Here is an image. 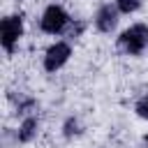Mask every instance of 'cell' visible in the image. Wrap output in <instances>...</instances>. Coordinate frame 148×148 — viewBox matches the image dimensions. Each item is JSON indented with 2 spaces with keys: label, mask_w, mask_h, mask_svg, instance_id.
<instances>
[{
  "label": "cell",
  "mask_w": 148,
  "mask_h": 148,
  "mask_svg": "<svg viewBox=\"0 0 148 148\" xmlns=\"http://www.w3.org/2000/svg\"><path fill=\"white\" fill-rule=\"evenodd\" d=\"M148 44V28L143 23H136V25H130L120 37H118V46L123 53L127 56H139Z\"/></svg>",
  "instance_id": "cell-1"
},
{
  "label": "cell",
  "mask_w": 148,
  "mask_h": 148,
  "mask_svg": "<svg viewBox=\"0 0 148 148\" xmlns=\"http://www.w3.org/2000/svg\"><path fill=\"white\" fill-rule=\"evenodd\" d=\"M21 35H23V18L16 14L5 16L0 23V42H2V49L7 53L14 51V44L21 39Z\"/></svg>",
  "instance_id": "cell-2"
},
{
  "label": "cell",
  "mask_w": 148,
  "mask_h": 148,
  "mask_svg": "<svg viewBox=\"0 0 148 148\" xmlns=\"http://www.w3.org/2000/svg\"><path fill=\"white\" fill-rule=\"evenodd\" d=\"M69 16H67V12L62 9V7H58V5H51V7H46V12L42 14V30L44 32H49V35H58V32H62L67 25H69Z\"/></svg>",
  "instance_id": "cell-3"
},
{
  "label": "cell",
  "mask_w": 148,
  "mask_h": 148,
  "mask_svg": "<svg viewBox=\"0 0 148 148\" xmlns=\"http://www.w3.org/2000/svg\"><path fill=\"white\" fill-rule=\"evenodd\" d=\"M69 56H72V46H69L67 42H56V44H51V46L46 49V53H44V69H46V72L60 69V67L69 60Z\"/></svg>",
  "instance_id": "cell-4"
},
{
  "label": "cell",
  "mask_w": 148,
  "mask_h": 148,
  "mask_svg": "<svg viewBox=\"0 0 148 148\" xmlns=\"http://www.w3.org/2000/svg\"><path fill=\"white\" fill-rule=\"evenodd\" d=\"M95 25H97L99 32H111L118 25V7L111 5V2L102 5L97 9V14H95Z\"/></svg>",
  "instance_id": "cell-5"
},
{
  "label": "cell",
  "mask_w": 148,
  "mask_h": 148,
  "mask_svg": "<svg viewBox=\"0 0 148 148\" xmlns=\"http://www.w3.org/2000/svg\"><path fill=\"white\" fill-rule=\"evenodd\" d=\"M37 118H25L23 123H21V127H18V141H23V143H28V141H32L35 139V134H37Z\"/></svg>",
  "instance_id": "cell-6"
},
{
  "label": "cell",
  "mask_w": 148,
  "mask_h": 148,
  "mask_svg": "<svg viewBox=\"0 0 148 148\" xmlns=\"http://www.w3.org/2000/svg\"><path fill=\"white\" fill-rule=\"evenodd\" d=\"M116 7L123 14H132V12H136L141 7V0H116Z\"/></svg>",
  "instance_id": "cell-7"
},
{
  "label": "cell",
  "mask_w": 148,
  "mask_h": 148,
  "mask_svg": "<svg viewBox=\"0 0 148 148\" xmlns=\"http://www.w3.org/2000/svg\"><path fill=\"white\" fill-rule=\"evenodd\" d=\"M136 113H139L141 118H146V120H148V92L136 102Z\"/></svg>",
  "instance_id": "cell-8"
}]
</instances>
